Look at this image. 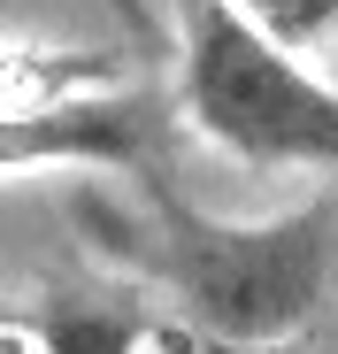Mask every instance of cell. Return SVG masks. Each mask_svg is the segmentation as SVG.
<instances>
[{"label": "cell", "mask_w": 338, "mask_h": 354, "mask_svg": "<svg viewBox=\"0 0 338 354\" xmlns=\"http://www.w3.org/2000/svg\"><path fill=\"white\" fill-rule=\"evenodd\" d=\"M100 231L215 354L292 346L338 292V185L261 223L208 216L177 185H146L139 216H100Z\"/></svg>", "instance_id": "1"}, {"label": "cell", "mask_w": 338, "mask_h": 354, "mask_svg": "<svg viewBox=\"0 0 338 354\" xmlns=\"http://www.w3.org/2000/svg\"><path fill=\"white\" fill-rule=\"evenodd\" d=\"M177 115L246 169L338 177V85L261 39L231 0H177Z\"/></svg>", "instance_id": "2"}, {"label": "cell", "mask_w": 338, "mask_h": 354, "mask_svg": "<svg viewBox=\"0 0 338 354\" xmlns=\"http://www.w3.org/2000/svg\"><path fill=\"white\" fill-rule=\"evenodd\" d=\"M177 93L161 85H77L0 108V177L31 169H123L139 185H177Z\"/></svg>", "instance_id": "3"}, {"label": "cell", "mask_w": 338, "mask_h": 354, "mask_svg": "<svg viewBox=\"0 0 338 354\" xmlns=\"http://www.w3.org/2000/svg\"><path fill=\"white\" fill-rule=\"evenodd\" d=\"M31 346L39 354H146L154 308L123 285H54L31 308Z\"/></svg>", "instance_id": "4"}, {"label": "cell", "mask_w": 338, "mask_h": 354, "mask_svg": "<svg viewBox=\"0 0 338 354\" xmlns=\"http://www.w3.org/2000/svg\"><path fill=\"white\" fill-rule=\"evenodd\" d=\"M116 54L85 46H0V100H39V93H77V85H116Z\"/></svg>", "instance_id": "5"}, {"label": "cell", "mask_w": 338, "mask_h": 354, "mask_svg": "<svg viewBox=\"0 0 338 354\" xmlns=\"http://www.w3.org/2000/svg\"><path fill=\"white\" fill-rule=\"evenodd\" d=\"M231 8H239L261 39H277L285 54H300V46H315V39L338 31V0H231Z\"/></svg>", "instance_id": "6"}, {"label": "cell", "mask_w": 338, "mask_h": 354, "mask_svg": "<svg viewBox=\"0 0 338 354\" xmlns=\"http://www.w3.org/2000/svg\"><path fill=\"white\" fill-rule=\"evenodd\" d=\"M100 8L116 16V24H123V31H131L139 46H161V16L146 8V0H100Z\"/></svg>", "instance_id": "7"}, {"label": "cell", "mask_w": 338, "mask_h": 354, "mask_svg": "<svg viewBox=\"0 0 338 354\" xmlns=\"http://www.w3.org/2000/svg\"><path fill=\"white\" fill-rule=\"evenodd\" d=\"M254 354H292V346H254Z\"/></svg>", "instance_id": "8"}]
</instances>
